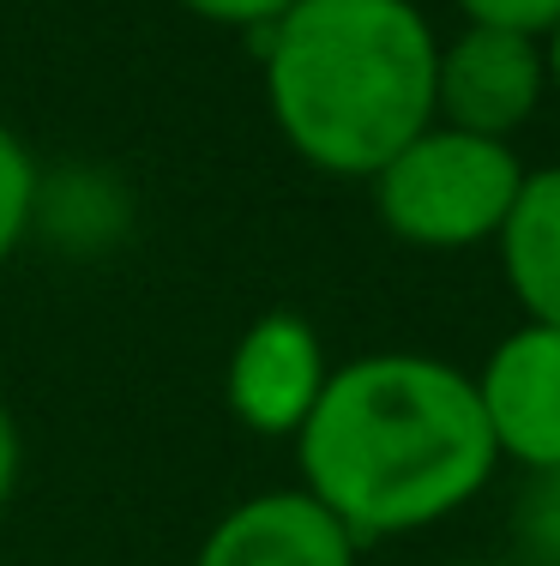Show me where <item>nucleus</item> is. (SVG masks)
Listing matches in <instances>:
<instances>
[{
    "label": "nucleus",
    "instance_id": "nucleus-16",
    "mask_svg": "<svg viewBox=\"0 0 560 566\" xmlns=\"http://www.w3.org/2000/svg\"><path fill=\"white\" fill-rule=\"evenodd\" d=\"M0 566H7V560H0Z\"/></svg>",
    "mask_w": 560,
    "mask_h": 566
},
{
    "label": "nucleus",
    "instance_id": "nucleus-1",
    "mask_svg": "<svg viewBox=\"0 0 560 566\" xmlns=\"http://www.w3.org/2000/svg\"><path fill=\"white\" fill-rule=\"evenodd\" d=\"M302 489L356 543H392L446 524L495 482L500 452L464 368L416 349L338 361L296 428Z\"/></svg>",
    "mask_w": 560,
    "mask_h": 566
},
{
    "label": "nucleus",
    "instance_id": "nucleus-7",
    "mask_svg": "<svg viewBox=\"0 0 560 566\" xmlns=\"http://www.w3.org/2000/svg\"><path fill=\"white\" fill-rule=\"evenodd\" d=\"M362 543L308 489H265L205 531L193 566H356Z\"/></svg>",
    "mask_w": 560,
    "mask_h": 566
},
{
    "label": "nucleus",
    "instance_id": "nucleus-2",
    "mask_svg": "<svg viewBox=\"0 0 560 566\" xmlns=\"http://www.w3.org/2000/svg\"><path fill=\"white\" fill-rule=\"evenodd\" d=\"M253 55L277 139L319 175L368 181L434 120L440 36L416 0H296Z\"/></svg>",
    "mask_w": 560,
    "mask_h": 566
},
{
    "label": "nucleus",
    "instance_id": "nucleus-12",
    "mask_svg": "<svg viewBox=\"0 0 560 566\" xmlns=\"http://www.w3.org/2000/svg\"><path fill=\"white\" fill-rule=\"evenodd\" d=\"M176 7L193 12V19H205V24H218V31L260 36V31H272L296 0H176Z\"/></svg>",
    "mask_w": 560,
    "mask_h": 566
},
{
    "label": "nucleus",
    "instance_id": "nucleus-13",
    "mask_svg": "<svg viewBox=\"0 0 560 566\" xmlns=\"http://www.w3.org/2000/svg\"><path fill=\"white\" fill-rule=\"evenodd\" d=\"M19 470H24V440H19V416L7 410V398H0V512L12 506V494H19Z\"/></svg>",
    "mask_w": 560,
    "mask_h": 566
},
{
    "label": "nucleus",
    "instance_id": "nucleus-9",
    "mask_svg": "<svg viewBox=\"0 0 560 566\" xmlns=\"http://www.w3.org/2000/svg\"><path fill=\"white\" fill-rule=\"evenodd\" d=\"M31 218H36V157H31V145L0 120V272H7V260L24 248Z\"/></svg>",
    "mask_w": 560,
    "mask_h": 566
},
{
    "label": "nucleus",
    "instance_id": "nucleus-14",
    "mask_svg": "<svg viewBox=\"0 0 560 566\" xmlns=\"http://www.w3.org/2000/svg\"><path fill=\"white\" fill-rule=\"evenodd\" d=\"M542 61H549V91L560 97V19L549 24V36H542Z\"/></svg>",
    "mask_w": 560,
    "mask_h": 566
},
{
    "label": "nucleus",
    "instance_id": "nucleus-5",
    "mask_svg": "<svg viewBox=\"0 0 560 566\" xmlns=\"http://www.w3.org/2000/svg\"><path fill=\"white\" fill-rule=\"evenodd\" d=\"M326 344H319L308 314L272 307L235 338L230 368H223V403L230 416L260 440H296L308 410L326 392Z\"/></svg>",
    "mask_w": 560,
    "mask_h": 566
},
{
    "label": "nucleus",
    "instance_id": "nucleus-10",
    "mask_svg": "<svg viewBox=\"0 0 560 566\" xmlns=\"http://www.w3.org/2000/svg\"><path fill=\"white\" fill-rule=\"evenodd\" d=\"M518 566H560V470H537L513 501Z\"/></svg>",
    "mask_w": 560,
    "mask_h": 566
},
{
    "label": "nucleus",
    "instance_id": "nucleus-3",
    "mask_svg": "<svg viewBox=\"0 0 560 566\" xmlns=\"http://www.w3.org/2000/svg\"><path fill=\"white\" fill-rule=\"evenodd\" d=\"M518 181H525V157L513 151V139H483L446 120H429L368 175L385 235L422 253H464L495 241L518 199Z\"/></svg>",
    "mask_w": 560,
    "mask_h": 566
},
{
    "label": "nucleus",
    "instance_id": "nucleus-6",
    "mask_svg": "<svg viewBox=\"0 0 560 566\" xmlns=\"http://www.w3.org/2000/svg\"><path fill=\"white\" fill-rule=\"evenodd\" d=\"M471 380L500 464H518L525 476L560 470V326L525 319L488 349Z\"/></svg>",
    "mask_w": 560,
    "mask_h": 566
},
{
    "label": "nucleus",
    "instance_id": "nucleus-15",
    "mask_svg": "<svg viewBox=\"0 0 560 566\" xmlns=\"http://www.w3.org/2000/svg\"><path fill=\"white\" fill-rule=\"evenodd\" d=\"M452 566H518V560H452Z\"/></svg>",
    "mask_w": 560,
    "mask_h": 566
},
{
    "label": "nucleus",
    "instance_id": "nucleus-8",
    "mask_svg": "<svg viewBox=\"0 0 560 566\" xmlns=\"http://www.w3.org/2000/svg\"><path fill=\"white\" fill-rule=\"evenodd\" d=\"M495 248H500L506 290L525 307V319L560 326V164L525 169Z\"/></svg>",
    "mask_w": 560,
    "mask_h": 566
},
{
    "label": "nucleus",
    "instance_id": "nucleus-4",
    "mask_svg": "<svg viewBox=\"0 0 560 566\" xmlns=\"http://www.w3.org/2000/svg\"><path fill=\"white\" fill-rule=\"evenodd\" d=\"M549 97V61L542 36L495 31V24H464L434 55V120L483 139H513L537 120Z\"/></svg>",
    "mask_w": 560,
    "mask_h": 566
},
{
    "label": "nucleus",
    "instance_id": "nucleus-11",
    "mask_svg": "<svg viewBox=\"0 0 560 566\" xmlns=\"http://www.w3.org/2000/svg\"><path fill=\"white\" fill-rule=\"evenodd\" d=\"M464 12V24H495V31L518 36H549V24L560 19V0H452Z\"/></svg>",
    "mask_w": 560,
    "mask_h": 566
}]
</instances>
